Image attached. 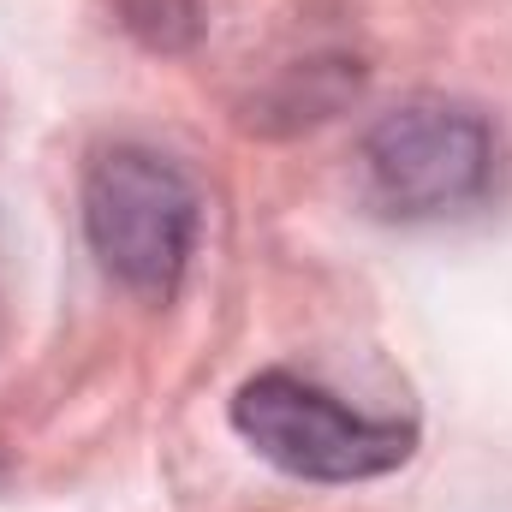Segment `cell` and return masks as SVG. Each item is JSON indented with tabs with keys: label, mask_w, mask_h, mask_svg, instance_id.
<instances>
[{
	"label": "cell",
	"mask_w": 512,
	"mask_h": 512,
	"mask_svg": "<svg viewBox=\"0 0 512 512\" xmlns=\"http://www.w3.org/2000/svg\"><path fill=\"white\" fill-rule=\"evenodd\" d=\"M84 239L108 280L167 304L197 256L203 203L197 185L149 143H108L84 167Z\"/></svg>",
	"instance_id": "6da1fadb"
},
{
	"label": "cell",
	"mask_w": 512,
	"mask_h": 512,
	"mask_svg": "<svg viewBox=\"0 0 512 512\" xmlns=\"http://www.w3.org/2000/svg\"><path fill=\"white\" fill-rule=\"evenodd\" d=\"M501 173L495 126L447 96L387 108L358 143L364 203L387 221H447L489 203Z\"/></svg>",
	"instance_id": "7a4b0ae2"
},
{
	"label": "cell",
	"mask_w": 512,
	"mask_h": 512,
	"mask_svg": "<svg viewBox=\"0 0 512 512\" xmlns=\"http://www.w3.org/2000/svg\"><path fill=\"white\" fill-rule=\"evenodd\" d=\"M233 429L256 459L304 483H370L417 453V429L370 417L292 370H262L233 393Z\"/></svg>",
	"instance_id": "3957f363"
},
{
	"label": "cell",
	"mask_w": 512,
	"mask_h": 512,
	"mask_svg": "<svg viewBox=\"0 0 512 512\" xmlns=\"http://www.w3.org/2000/svg\"><path fill=\"white\" fill-rule=\"evenodd\" d=\"M120 12L149 48H191L203 30L197 0H120Z\"/></svg>",
	"instance_id": "277c9868"
}]
</instances>
